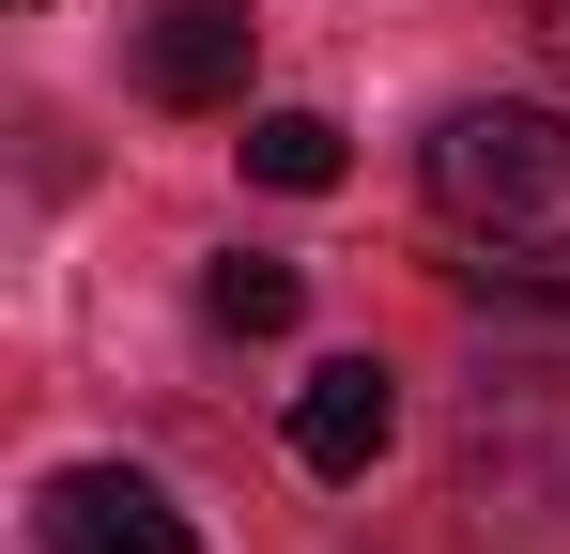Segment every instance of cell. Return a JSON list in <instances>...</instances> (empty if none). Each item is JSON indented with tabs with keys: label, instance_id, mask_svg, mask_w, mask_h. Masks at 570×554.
I'll use <instances>...</instances> for the list:
<instances>
[{
	"label": "cell",
	"instance_id": "6da1fadb",
	"mask_svg": "<svg viewBox=\"0 0 570 554\" xmlns=\"http://www.w3.org/2000/svg\"><path fill=\"white\" fill-rule=\"evenodd\" d=\"M432 216L493 263H570V108H448Z\"/></svg>",
	"mask_w": 570,
	"mask_h": 554
},
{
	"label": "cell",
	"instance_id": "7a4b0ae2",
	"mask_svg": "<svg viewBox=\"0 0 570 554\" xmlns=\"http://www.w3.org/2000/svg\"><path fill=\"white\" fill-rule=\"evenodd\" d=\"M247 47H263L247 0H155L139 16V92L155 108H247Z\"/></svg>",
	"mask_w": 570,
	"mask_h": 554
},
{
	"label": "cell",
	"instance_id": "3957f363",
	"mask_svg": "<svg viewBox=\"0 0 570 554\" xmlns=\"http://www.w3.org/2000/svg\"><path fill=\"white\" fill-rule=\"evenodd\" d=\"M31 524H47V554H200V540H186V508H170L139 462H62Z\"/></svg>",
	"mask_w": 570,
	"mask_h": 554
},
{
	"label": "cell",
	"instance_id": "277c9868",
	"mask_svg": "<svg viewBox=\"0 0 570 554\" xmlns=\"http://www.w3.org/2000/svg\"><path fill=\"white\" fill-rule=\"evenodd\" d=\"M385 432H401V369L385 355H324L293 385V462H308V477H371Z\"/></svg>",
	"mask_w": 570,
	"mask_h": 554
},
{
	"label": "cell",
	"instance_id": "5b68a950",
	"mask_svg": "<svg viewBox=\"0 0 570 554\" xmlns=\"http://www.w3.org/2000/svg\"><path fill=\"white\" fill-rule=\"evenodd\" d=\"M200 308H216L232 339H293V308H308V277H293V263H263V247H232V263L200 277Z\"/></svg>",
	"mask_w": 570,
	"mask_h": 554
},
{
	"label": "cell",
	"instance_id": "8992f818",
	"mask_svg": "<svg viewBox=\"0 0 570 554\" xmlns=\"http://www.w3.org/2000/svg\"><path fill=\"white\" fill-rule=\"evenodd\" d=\"M247 170L293 185V200H308V185H340V123H324V108H247Z\"/></svg>",
	"mask_w": 570,
	"mask_h": 554
},
{
	"label": "cell",
	"instance_id": "52a82bcc",
	"mask_svg": "<svg viewBox=\"0 0 570 554\" xmlns=\"http://www.w3.org/2000/svg\"><path fill=\"white\" fill-rule=\"evenodd\" d=\"M540 47H556V78H570V0H540Z\"/></svg>",
	"mask_w": 570,
	"mask_h": 554
}]
</instances>
